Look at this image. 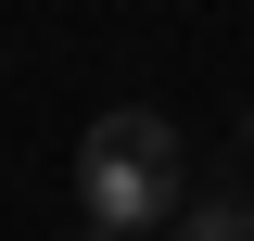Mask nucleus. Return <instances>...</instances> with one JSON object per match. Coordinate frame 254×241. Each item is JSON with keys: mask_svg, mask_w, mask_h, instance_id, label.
Wrapping results in <instances>:
<instances>
[{"mask_svg": "<svg viewBox=\"0 0 254 241\" xmlns=\"http://www.w3.org/2000/svg\"><path fill=\"white\" fill-rule=\"evenodd\" d=\"M89 241H102V229H89Z\"/></svg>", "mask_w": 254, "mask_h": 241, "instance_id": "3", "label": "nucleus"}, {"mask_svg": "<svg viewBox=\"0 0 254 241\" xmlns=\"http://www.w3.org/2000/svg\"><path fill=\"white\" fill-rule=\"evenodd\" d=\"M76 203H89L102 241H153V229H178V216H190V190H178V127L140 115V102H115V115L76 140Z\"/></svg>", "mask_w": 254, "mask_h": 241, "instance_id": "1", "label": "nucleus"}, {"mask_svg": "<svg viewBox=\"0 0 254 241\" xmlns=\"http://www.w3.org/2000/svg\"><path fill=\"white\" fill-rule=\"evenodd\" d=\"M178 241H254V203H216V190H203V203L178 216Z\"/></svg>", "mask_w": 254, "mask_h": 241, "instance_id": "2", "label": "nucleus"}]
</instances>
